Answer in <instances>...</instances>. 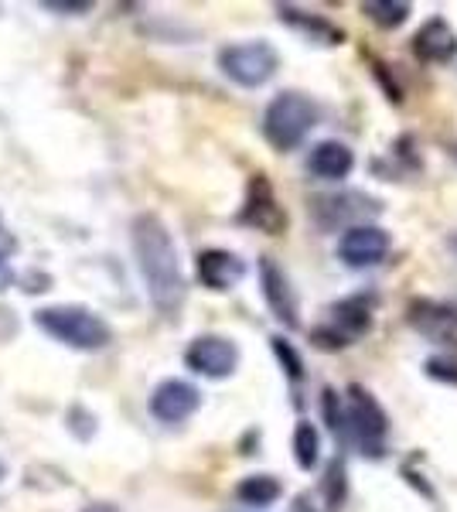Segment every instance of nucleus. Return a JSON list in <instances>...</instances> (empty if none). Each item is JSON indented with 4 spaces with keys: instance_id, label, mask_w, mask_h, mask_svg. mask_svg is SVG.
Listing matches in <instances>:
<instances>
[{
    "instance_id": "f257e3e1",
    "label": "nucleus",
    "mask_w": 457,
    "mask_h": 512,
    "mask_svg": "<svg viewBox=\"0 0 457 512\" xmlns=\"http://www.w3.org/2000/svg\"><path fill=\"white\" fill-rule=\"evenodd\" d=\"M130 243H134L137 270L144 277L151 304L164 318H178L181 304L188 297V280L185 270H181V256L171 229L154 212H140L134 226H130Z\"/></svg>"
},
{
    "instance_id": "f03ea898",
    "label": "nucleus",
    "mask_w": 457,
    "mask_h": 512,
    "mask_svg": "<svg viewBox=\"0 0 457 512\" xmlns=\"http://www.w3.org/2000/svg\"><path fill=\"white\" fill-rule=\"evenodd\" d=\"M35 325L55 342L76 352H99L113 342V328L82 304H55V308L35 311Z\"/></svg>"
},
{
    "instance_id": "7ed1b4c3",
    "label": "nucleus",
    "mask_w": 457,
    "mask_h": 512,
    "mask_svg": "<svg viewBox=\"0 0 457 512\" xmlns=\"http://www.w3.org/2000/svg\"><path fill=\"white\" fill-rule=\"evenodd\" d=\"M318 120L321 110L311 96L297 93V89H284L263 110V137H267L273 151H294V147H301L311 137Z\"/></svg>"
},
{
    "instance_id": "20e7f679",
    "label": "nucleus",
    "mask_w": 457,
    "mask_h": 512,
    "mask_svg": "<svg viewBox=\"0 0 457 512\" xmlns=\"http://www.w3.org/2000/svg\"><path fill=\"white\" fill-rule=\"evenodd\" d=\"M219 69L229 82L243 89H260L277 76L280 69V52L270 45L267 38L253 41H236V45L219 48Z\"/></svg>"
},
{
    "instance_id": "39448f33",
    "label": "nucleus",
    "mask_w": 457,
    "mask_h": 512,
    "mask_svg": "<svg viewBox=\"0 0 457 512\" xmlns=\"http://www.w3.org/2000/svg\"><path fill=\"white\" fill-rule=\"evenodd\" d=\"M345 427L348 434L359 441L362 454L369 458H382L389 444V414L382 410V403L372 396L365 386L352 383L348 386V410H345Z\"/></svg>"
},
{
    "instance_id": "423d86ee",
    "label": "nucleus",
    "mask_w": 457,
    "mask_h": 512,
    "mask_svg": "<svg viewBox=\"0 0 457 512\" xmlns=\"http://www.w3.org/2000/svg\"><path fill=\"white\" fill-rule=\"evenodd\" d=\"M311 216L324 233H335V229L365 226L369 219L382 216V202L365 192L318 195V198H311Z\"/></svg>"
},
{
    "instance_id": "0eeeda50",
    "label": "nucleus",
    "mask_w": 457,
    "mask_h": 512,
    "mask_svg": "<svg viewBox=\"0 0 457 512\" xmlns=\"http://www.w3.org/2000/svg\"><path fill=\"white\" fill-rule=\"evenodd\" d=\"M239 222L267 236H280L287 229V212H284V205H280V198L273 192L267 175L249 178L246 202H243V209H239Z\"/></svg>"
},
{
    "instance_id": "6e6552de",
    "label": "nucleus",
    "mask_w": 457,
    "mask_h": 512,
    "mask_svg": "<svg viewBox=\"0 0 457 512\" xmlns=\"http://www.w3.org/2000/svg\"><path fill=\"white\" fill-rule=\"evenodd\" d=\"M185 366L205 379H229L239 369V345L226 335H198L185 349Z\"/></svg>"
},
{
    "instance_id": "1a4fd4ad",
    "label": "nucleus",
    "mask_w": 457,
    "mask_h": 512,
    "mask_svg": "<svg viewBox=\"0 0 457 512\" xmlns=\"http://www.w3.org/2000/svg\"><path fill=\"white\" fill-rule=\"evenodd\" d=\"M406 321L410 328L434 345L457 352V301H430V297H417L406 308Z\"/></svg>"
},
{
    "instance_id": "9d476101",
    "label": "nucleus",
    "mask_w": 457,
    "mask_h": 512,
    "mask_svg": "<svg viewBox=\"0 0 457 512\" xmlns=\"http://www.w3.org/2000/svg\"><path fill=\"white\" fill-rule=\"evenodd\" d=\"M389 250H393V239H389L386 229L372 226V222L345 229L342 239H338V260H342L345 267H352V270L379 267V263H386Z\"/></svg>"
},
{
    "instance_id": "9b49d317",
    "label": "nucleus",
    "mask_w": 457,
    "mask_h": 512,
    "mask_svg": "<svg viewBox=\"0 0 457 512\" xmlns=\"http://www.w3.org/2000/svg\"><path fill=\"white\" fill-rule=\"evenodd\" d=\"M147 407H151V417L161 420V424H185L202 407V393L185 379H164V383L154 386Z\"/></svg>"
},
{
    "instance_id": "f8f14e48",
    "label": "nucleus",
    "mask_w": 457,
    "mask_h": 512,
    "mask_svg": "<svg viewBox=\"0 0 457 512\" xmlns=\"http://www.w3.org/2000/svg\"><path fill=\"white\" fill-rule=\"evenodd\" d=\"M260 284H263V301L273 311V318L284 328H297L301 325V301H297V291L290 287V277L273 263V256H263L260 260Z\"/></svg>"
},
{
    "instance_id": "ddd939ff",
    "label": "nucleus",
    "mask_w": 457,
    "mask_h": 512,
    "mask_svg": "<svg viewBox=\"0 0 457 512\" xmlns=\"http://www.w3.org/2000/svg\"><path fill=\"white\" fill-rule=\"evenodd\" d=\"M195 274H198V280H202V287H209V291H215V294H226L246 280V260L243 256H236L232 250H219V246H212V250L198 253Z\"/></svg>"
},
{
    "instance_id": "4468645a",
    "label": "nucleus",
    "mask_w": 457,
    "mask_h": 512,
    "mask_svg": "<svg viewBox=\"0 0 457 512\" xmlns=\"http://www.w3.org/2000/svg\"><path fill=\"white\" fill-rule=\"evenodd\" d=\"M413 55L427 65H447L457 59V31L444 18H430L413 35Z\"/></svg>"
},
{
    "instance_id": "2eb2a0df",
    "label": "nucleus",
    "mask_w": 457,
    "mask_h": 512,
    "mask_svg": "<svg viewBox=\"0 0 457 512\" xmlns=\"http://www.w3.org/2000/svg\"><path fill=\"white\" fill-rule=\"evenodd\" d=\"M331 321H335V332L352 345L355 338L369 335L372 325H376V301L365 294L342 297V301L331 304Z\"/></svg>"
},
{
    "instance_id": "dca6fc26",
    "label": "nucleus",
    "mask_w": 457,
    "mask_h": 512,
    "mask_svg": "<svg viewBox=\"0 0 457 512\" xmlns=\"http://www.w3.org/2000/svg\"><path fill=\"white\" fill-rule=\"evenodd\" d=\"M307 171L321 181H345L355 171V151L342 140H321L307 154Z\"/></svg>"
},
{
    "instance_id": "f3484780",
    "label": "nucleus",
    "mask_w": 457,
    "mask_h": 512,
    "mask_svg": "<svg viewBox=\"0 0 457 512\" xmlns=\"http://www.w3.org/2000/svg\"><path fill=\"white\" fill-rule=\"evenodd\" d=\"M277 14H280V21L290 24L297 35H304L307 41H314V45L331 48L345 41V31L338 28V24H331L328 18H321V14H314V11H304V7H297V4H277Z\"/></svg>"
},
{
    "instance_id": "a211bd4d",
    "label": "nucleus",
    "mask_w": 457,
    "mask_h": 512,
    "mask_svg": "<svg viewBox=\"0 0 457 512\" xmlns=\"http://www.w3.org/2000/svg\"><path fill=\"white\" fill-rule=\"evenodd\" d=\"M284 495V485L273 475H246L243 482L236 485V499L249 509H267Z\"/></svg>"
},
{
    "instance_id": "6ab92c4d",
    "label": "nucleus",
    "mask_w": 457,
    "mask_h": 512,
    "mask_svg": "<svg viewBox=\"0 0 457 512\" xmlns=\"http://www.w3.org/2000/svg\"><path fill=\"white\" fill-rule=\"evenodd\" d=\"M294 461L301 472H314L321 461V434L311 420H297L294 427Z\"/></svg>"
},
{
    "instance_id": "aec40b11",
    "label": "nucleus",
    "mask_w": 457,
    "mask_h": 512,
    "mask_svg": "<svg viewBox=\"0 0 457 512\" xmlns=\"http://www.w3.org/2000/svg\"><path fill=\"white\" fill-rule=\"evenodd\" d=\"M362 14H369V21L379 24L382 31H396L410 21L413 4H406V0H365Z\"/></svg>"
},
{
    "instance_id": "412c9836",
    "label": "nucleus",
    "mask_w": 457,
    "mask_h": 512,
    "mask_svg": "<svg viewBox=\"0 0 457 512\" xmlns=\"http://www.w3.org/2000/svg\"><path fill=\"white\" fill-rule=\"evenodd\" d=\"M345 489H348V482H345V461H342V458H335V461L328 465V472H324V485H321L324 502H328V512L342 509Z\"/></svg>"
},
{
    "instance_id": "4be33fe9",
    "label": "nucleus",
    "mask_w": 457,
    "mask_h": 512,
    "mask_svg": "<svg viewBox=\"0 0 457 512\" xmlns=\"http://www.w3.org/2000/svg\"><path fill=\"white\" fill-rule=\"evenodd\" d=\"M270 349H273V355H277L280 366H284V373L294 379V383H301V379H304V359H301V352L294 349V342L284 338V335H273Z\"/></svg>"
},
{
    "instance_id": "5701e85b",
    "label": "nucleus",
    "mask_w": 457,
    "mask_h": 512,
    "mask_svg": "<svg viewBox=\"0 0 457 512\" xmlns=\"http://www.w3.org/2000/svg\"><path fill=\"white\" fill-rule=\"evenodd\" d=\"M96 414L89 407H82V403H72L69 414H65V427H69V434L76 437V441H93L96 437Z\"/></svg>"
},
{
    "instance_id": "b1692460",
    "label": "nucleus",
    "mask_w": 457,
    "mask_h": 512,
    "mask_svg": "<svg viewBox=\"0 0 457 512\" xmlns=\"http://www.w3.org/2000/svg\"><path fill=\"white\" fill-rule=\"evenodd\" d=\"M423 369H427V376L437 379V383L457 386V359H454V355H430Z\"/></svg>"
},
{
    "instance_id": "393cba45",
    "label": "nucleus",
    "mask_w": 457,
    "mask_h": 512,
    "mask_svg": "<svg viewBox=\"0 0 457 512\" xmlns=\"http://www.w3.org/2000/svg\"><path fill=\"white\" fill-rule=\"evenodd\" d=\"M324 417H328V424H331V431H335V437H345L348 434V427H345V410H342V400H338V393L331 390H324Z\"/></svg>"
},
{
    "instance_id": "a878e982",
    "label": "nucleus",
    "mask_w": 457,
    "mask_h": 512,
    "mask_svg": "<svg viewBox=\"0 0 457 512\" xmlns=\"http://www.w3.org/2000/svg\"><path fill=\"white\" fill-rule=\"evenodd\" d=\"M45 11L52 14H65V18H76V14H89L93 11V0H45Z\"/></svg>"
},
{
    "instance_id": "bb28decb",
    "label": "nucleus",
    "mask_w": 457,
    "mask_h": 512,
    "mask_svg": "<svg viewBox=\"0 0 457 512\" xmlns=\"http://www.w3.org/2000/svg\"><path fill=\"white\" fill-rule=\"evenodd\" d=\"M311 342L318 345V349H328V352H335V349H345V338L335 332V328H314L311 332Z\"/></svg>"
},
{
    "instance_id": "cd10ccee",
    "label": "nucleus",
    "mask_w": 457,
    "mask_h": 512,
    "mask_svg": "<svg viewBox=\"0 0 457 512\" xmlns=\"http://www.w3.org/2000/svg\"><path fill=\"white\" fill-rule=\"evenodd\" d=\"M21 321L14 315V308H7V304H0V342H11L14 335H18Z\"/></svg>"
},
{
    "instance_id": "c85d7f7f",
    "label": "nucleus",
    "mask_w": 457,
    "mask_h": 512,
    "mask_svg": "<svg viewBox=\"0 0 457 512\" xmlns=\"http://www.w3.org/2000/svg\"><path fill=\"white\" fill-rule=\"evenodd\" d=\"M52 287V277L48 274H38V270H31V274H24V291L28 294H41Z\"/></svg>"
},
{
    "instance_id": "c756f323",
    "label": "nucleus",
    "mask_w": 457,
    "mask_h": 512,
    "mask_svg": "<svg viewBox=\"0 0 457 512\" xmlns=\"http://www.w3.org/2000/svg\"><path fill=\"white\" fill-rule=\"evenodd\" d=\"M11 284H14V267H11V260H7V256H0V294H4Z\"/></svg>"
},
{
    "instance_id": "7c9ffc66",
    "label": "nucleus",
    "mask_w": 457,
    "mask_h": 512,
    "mask_svg": "<svg viewBox=\"0 0 457 512\" xmlns=\"http://www.w3.org/2000/svg\"><path fill=\"white\" fill-rule=\"evenodd\" d=\"M14 250H18V239H14L11 233H7L4 222H0V256H11Z\"/></svg>"
},
{
    "instance_id": "2f4dec72",
    "label": "nucleus",
    "mask_w": 457,
    "mask_h": 512,
    "mask_svg": "<svg viewBox=\"0 0 457 512\" xmlns=\"http://www.w3.org/2000/svg\"><path fill=\"white\" fill-rule=\"evenodd\" d=\"M290 512H321L318 506H314V499H311V495H297V499H294V506H290Z\"/></svg>"
},
{
    "instance_id": "473e14b6",
    "label": "nucleus",
    "mask_w": 457,
    "mask_h": 512,
    "mask_svg": "<svg viewBox=\"0 0 457 512\" xmlns=\"http://www.w3.org/2000/svg\"><path fill=\"white\" fill-rule=\"evenodd\" d=\"M79 512H120L116 502H89V506H82Z\"/></svg>"
},
{
    "instance_id": "72a5a7b5",
    "label": "nucleus",
    "mask_w": 457,
    "mask_h": 512,
    "mask_svg": "<svg viewBox=\"0 0 457 512\" xmlns=\"http://www.w3.org/2000/svg\"><path fill=\"white\" fill-rule=\"evenodd\" d=\"M447 250H451V253L457 256V233H454V236H447Z\"/></svg>"
},
{
    "instance_id": "f704fd0d",
    "label": "nucleus",
    "mask_w": 457,
    "mask_h": 512,
    "mask_svg": "<svg viewBox=\"0 0 457 512\" xmlns=\"http://www.w3.org/2000/svg\"><path fill=\"white\" fill-rule=\"evenodd\" d=\"M4 478H7V465L0 461V482H4Z\"/></svg>"
}]
</instances>
